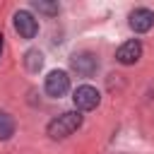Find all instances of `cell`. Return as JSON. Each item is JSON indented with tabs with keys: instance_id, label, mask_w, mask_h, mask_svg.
Returning <instances> with one entry per match:
<instances>
[{
	"instance_id": "2",
	"label": "cell",
	"mask_w": 154,
	"mask_h": 154,
	"mask_svg": "<svg viewBox=\"0 0 154 154\" xmlns=\"http://www.w3.org/2000/svg\"><path fill=\"white\" fill-rule=\"evenodd\" d=\"M72 101H75L77 111H94V108L99 106V101H101V94H99L96 87H91V84H82V87L75 89Z\"/></svg>"
},
{
	"instance_id": "8",
	"label": "cell",
	"mask_w": 154,
	"mask_h": 154,
	"mask_svg": "<svg viewBox=\"0 0 154 154\" xmlns=\"http://www.w3.org/2000/svg\"><path fill=\"white\" fill-rule=\"evenodd\" d=\"M24 63H26V70H29V72H38L41 65H43V53H41V51H26Z\"/></svg>"
},
{
	"instance_id": "6",
	"label": "cell",
	"mask_w": 154,
	"mask_h": 154,
	"mask_svg": "<svg viewBox=\"0 0 154 154\" xmlns=\"http://www.w3.org/2000/svg\"><path fill=\"white\" fill-rule=\"evenodd\" d=\"M96 67H99V60H96L94 53H79V55L72 58V70L82 77H91L96 72Z\"/></svg>"
},
{
	"instance_id": "4",
	"label": "cell",
	"mask_w": 154,
	"mask_h": 154,
	"mask_svg": "<svg viewBox=\"0 0 154 154\" xmlns=\"http://www.w3.org/2000/svg\"><path fill=\"white\" fill-rule=\"evenodd\" d=\"M14 29H17V34H19L22 38H34L36 31H38V22L34 19L31 12L22 10V12L14 14Z\"/></svg>"
},
{
	"instance_id": "3",
	"label": "cell",
	"mask_w": 154,
	"mask_h": 154,
	"mask_svg": "<svg viewBox=\"0 0 154 154\" xmlns=\"http://www.w3.org/2000/svg\"><path fill=\"white\" fill-rule=\"evenodd\" d=\"M67 89H70V77H67V72H63V70L48 72V77H46V94H48V96H63Z\"/></svg>"
},
{
	"instance_id": "11",
	"label": "cell",
	"mask_w": 154,
	"mask_h": 154,
	"mask_svg": "<svg viewBox=\"0 0 154 154\" xmlns=\"http://www.w3.org/2000/svg\"><path fill=\"white\" fill-rule=\"evenodd\" d=\"M0 55H2V34H0Z\"/></svg>"
},
{
	"instance_id": "9",
	"label": "cell",
	"mask_w": 154,
	"mask_h": 154,
	"mask_svg": "<svg viewBox=\"0 0 154 154\" xmlns=\"http://www.w3.org/2000/svg\"><path fill=\"white\" fill-rule=\"evenodd\" d=\"M12 132H14V120H12V116L0 111V140L12 137Z\"/></svg>"
},
{
	"instance_id": "5",
	"label": "cell",
	"mask_w": 154,
	"mask_h": 154,
	"mask_svg": "<svg viewBox=\"0 0 154 154\" xmlns=\"http://www.w3.org/2000/svg\"><path fill=\"white\" fill-rule=\"evenodd\" d=\"M154 26V12L147 10V7H137L130 12V29L142 34V31H149Z\"/></svg>"
},
{
	"instance_id": "10",
	"label": "cell",
	"mask_w": 154,
	"mask_h": 154,
	"mask_svg": "<svg viewBox=\"0 0 154 154\" xmlns=\"http://www.w3.org/2000/svg\"><path fill=\"white\" fill-rule=\"evenodd\" d=\"M34 7L38 10V12H46V14H55L58 12V5H53V2H34Z\"/></svg>"
},
{
	"instance_id": "1",
	"label": "cell",
	"mask_w": 154,
	"mask_h": 154,
	"mask_svg": "<svg viewBox=\"0 0 154 154\" xmlns=\"http://www.w3.org/2000/svg\"><path fill=\"white\" fill-rule=\"evenodd\" d=\"M82 125V116L77 111H67V113H60L58 118H53L48 123V135L53 140H63L67 135H72L75 130H79Z\"/></svg>"
},
{
	"instance_id": "7",
	"label": "cell",
	"mask_w": 154,
	"mask_h": 154,
	"mask_svg": "<svg viewBox=\"0 0 154 154\" xmlns=\"http://www.w3.org/2000/svg\"><path fill=\"white\" fill-rule=\"evenodd\" d=\"M140 55H142V43H140L137 38L125 41V43L118 48V53H116L118 63H123V65H132V63H137V60H140Z\"/></svg>"
}]
</instances>
